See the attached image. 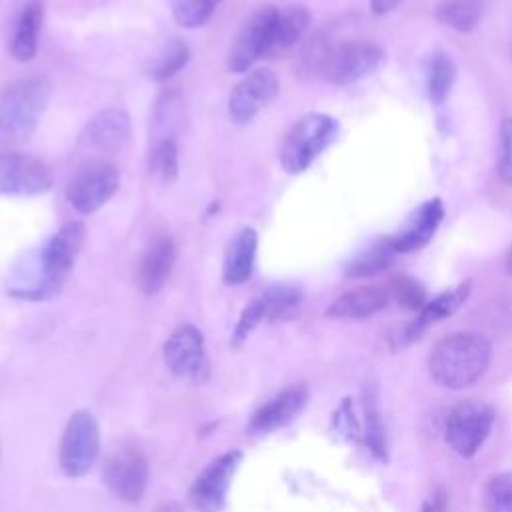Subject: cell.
I'll list each match as a JSON object with an SVG mask.
<instances>
[{
  "instance_id": "obj_25",
  "label": "cell",
  "mask_w": 512,
  "mask_h": 512,
  "mask_svg": "<svg viewBox=\"0 0 512 512\" xmlns=\"http://www.w3.org/2000/svg\"><path fill=\"white\" fill-rule=\"evenodd\" d=\"M468 294H470V282L460 284V286H456V288H452L448 292L438 294L434 300L424 304V308L420 310V316L414 322L422 330H426L430 324H436V322L448 318L450 314H454L464 304Z\"/></svg>"
},
{
  "instance_id": "obj_31",
  "label": "cell",
  "mask_w": 512,
  "mask_h": 512,
  "mask_svg": "<svg viewBox=\"0 0 512 512\" xmlns=\"http://www.w3.org/2000/svg\"><path fill=\"white\" fill-rule=\"evenodd\" d=\"M484 512H512V472L494 476L484 488Z\"/></svg>"
},
{
  "instance_id": "obj_15",
  "label": "cell",
  "mask_w": 512,
  "mask_h": 512,
  "mask_svg": "<svg viewBox=\"0 0 512 512\" xmlns=\"http://www.w3.org/2000/svg\"><path fill=\"white\" fill-rule=\"evenodd\" d=\"M308 400V390L302 384H294L286 390H282L278 396H274L270 402L260 406L252 418L248 428L252 432H274L286 424H290L306 406Z\"/></svg>"
},
{
  "instance_id": "obj_7",
  "label": "cell",
  "mask_w": 512,
  "mask_h": 512,
  "mask_svg": "<svg viewBox=\"0 0 512 512\" xmlns=\"http://www.w3.org/2000/svg\"><path fill=\"white\" fill-rule=\"evenodd\" d=\"M118 170L104 160L82 166L66 188L68 204L80 214H92L104 206L118 190Z\"/></svg>"
},
{
  "instance_id": "obj_38",
  "label": "cell",
  "mask_w": 512,
  "mask_h": 512,
  "mask_svg": "<svg viewBox=\"0 0 512 512\" xmlns=\"http://www.w3.org/2000/svg\"><path fill=\"white\" fill-rule=\"evenodd\" d=\"M506 270H508V274L512 276V248H510L508 254H506Z\"/></svg>"
},
{
  "instance_id": "obj_16",
  "label": "cell",
  "mask_w": 512,
  "mask_h": 512,
  "mask_svg": "<svg viewBox=\"0 0 512 512\" xmlns=\"http://www.w3.org/2000/svg\"><path fill=\"white\" fill-rule=\"evenodd\" d=\"M130 138V118L118 108L98 112L80 134V142L100 152H118Z\"/></svg>"
},
{
  "instance_id": "obj_18",
  "label": "cell",
  "mask_w": 512,
  "mask_h": 512,
  "mask_svg": "<svg viewBox=\"0 0 512 512\" xmlns=\"http://www.w3.org/2000/svg\"><path fill=\"white\" fill-rule=\"evenodd\" d=\"M176 250L170 236H158L144 252L138 266V286L144 294H156L170 276Z\"/></svg>"
},
{
  "instance_id": "obj_22",
  "label": "cell",
  "mask_w": 512,
  "mask_h": 512,
  "mask_svg": "<svg viewBox=\"0 0 512 512\" xmlns=\"http://www.w3.org/2000/svg\"><path fill=\"white\" fill-rule=\"evenodd\" d=\"M308 24H310V12L304 6L278 8L270 56H278V54L290 50L304 36Z\"/></svg>"
},
{
  "instance_id": "obj_12",
  "label": "cell",
  "mask_w": 512,
  "mask_h": 512,
  "mask_svg": "<svg viewBox=\"0 0 512 512\" xmlns=\"http://www.w3.org/2000/svg\"><path fill=\"white\" fill-rule=\"evenodd\" d=\"M104 482L118 500L138 502L148 484V464L140 450L122 446L112 452L104 464Z\"/></svg>"
},
{
  "instance_id": "obj_19",
  "label": "cell",
  "mask_w": 512,
  "mask_h": 512,
  "mask_svg": "<svg viewBox=\"0 0 512 512\" xmlns=\"http://www.w3.org/2000/svg\"><path fill=\"white\" fill-rule=\"evenodd\" d=\"M386 302H388V292L384 288L360 286L338 296L326 310V316L338 318V320H360L382 310Z\"/></svg>"
},
{
  "instance_id": "obj_17",
  "label": "cell",
  "mask_w": 512,
  "mask_h": 512,
  "mask_svg": "<svg viewBox=\"0 0 512 512\" xmlns=\"http://www.w3.org/2000/svg\"><path fill=\"white\" fill-rule=\"evenodd\" d=\"M444 216V208L442 202L438 198L424 202L406 222V226L394 234L388 236L394 250L396 252H410V250H418L424 244H428V240L434 236V230L438 228L440 220Z\"/></svg>"
},
{
  "instance_id": "obj_5",
  "label": "cell",
  "mask_w": 512,
  "mask_h": 512,
  "mask_svg": "<svg viewBox=\"0 0 512 512\" xmlns=\"http://www.w3.org/2000/svg\"><path fill=\"white\" fill-rule=\"evenodd\" d=\"M276 14V6H262L248 16L228 50L226 64L230 72H246L260 58H270Z\"/></svg>"
},
{
  "instance_id": "obj_23",
  "label": "cell",
  "mask_w": 512,
  "mask_h": 512,
  "mask_svg": "<svg viewBox=\"0 0 512 512\" xmlns=\"http://www.w3.org/2000/svg\"><path fill=\"white\" fill-rule=\"evenodd\" d=\"M396 250L390 242V238H382L362 252H358L348 264H346V274L352 278H366L382 272L384 268L390 266Z\"/></svg>"
},
{
  "instance_id": "obj_28",
  "label": "cell",
  "mask_w": 512,
  "mask_h": 512,
  "mask_svg": "<svg viewBox=\"0 0 512 512\" xmlns=\"http://www.w3.org/2000/svg\"><path fill=\"white\" fill-rule=\"evenodd\" d=\"M150 174L156 176L160 182L170 184L178 176V148L172 138H162L154 144L148 156Z\"/></svg>"
},
{
  "instance_id": "obj_11",
  "label": "cell",
  "mask_w": 512,
  "mask_h": 512,
  "mask_svg": "<svg viewBox=\"0 0 512 512\" xmlns=\"http://www.w3.org/2000/svg\"><path fill=\"white\" fill-rule=\"evenodd\" d=\"M164 362L172 374L192 382H204L208 376V358L200 330L192 324L178 326L164 344Z\"/></svg>"
},
{
  "instance_id": "obj_2",
  "label": "cell",
  "mask_w": 512,
  "mask_h": 512,
  "mask_svg": "<svg viewBox=\"0 0 512 512\" xmlns=\"http://www.w3.org/2000/svg\"><path fill=\"white\" fill-rule=\"evenodd\" d=\"M52 94L44 74L18 78L0 94V146L26 140L38 126Z\"/></svg>"
},
{
  "instance_id": "obj_27",
  "label": "cell",
  "mask_w": 512,
  "mask_h": 512,
  "mask_svg": "<svg viewBox=\"0 0 512 512\" xmlns=\"http://www.w3.org/2000/svg\"><path fill=\"white\" fill-rule=\"evenodd\" d=\"M188 56H190L188 44L184 40H180V38H172L156 54L154 62L148 68V74L154 80H158V82L168 80V78H172L176 72H180L186 66Z\"/></svg>"
},
{
  "instance_id": "obj_10",
  "label": "cell",
  "mask_w": 512,
  "mask_h": 512,
  "mask_svg": "<svg viewBox=\"0 0 512 512\" xmlns=\"http://www.w3.org/2000/svg\"><path fill=\"white\" fill-rule=\"evenodd\" d=\"M84 236H86L84 224L74 220V222H66L46 244L40 256L42 286L46 296L58 288V284L64 280V276L72 268L84 244Z\"/></svg>"
},
{
  "instance_id": "obj_4",
  "label": "cell",
  "mask_w": 512,
  "mask_h": 512,
  "mask_svg": "<svg viewBox=\"0 0 512 512\" xmlns=\"http://www.w3.org/2000/svg\"><path fill=\"white\" fill-rule=\"evenodd\" d=\"M494 424V410L480 400H464L456 404L444 422L446 444L462 458L474 456L484 444Z\"/></svg>"
},
{
  "instance_id": "obj_13",
  "label": "cell",
  "mask_w": 512,
  "mask_h": 512,
  "mask_svg": "<svg viewBox=\"0 0 512 512\" xmlns=\"http://www.w3.org/2000/svg\"><path fill=\"white\" fill-rule=\"evenodd\" d=\"M240 460L242 452L232 450L216 458L208 468H204V472L196 478L188 492V500L198 512H218L224 508L226 494Z\"/></svg>"
},
{
  "instance_id": "obj_32",
  "label": "cell",
  "mask_w": 512,
  "mask_h": 512,
  "mask_svg": "<svg viewBox=\"0 0 512 512\" xmlns=\"http://www.w3.org/2000/svg\"><path fill=\"white\" fill-rule=\"evenodd\" d=\"M390 290L396 302L408 310H422L426 304V290L416 278L396 276L390 284Z\"/></svg>"
},
{
  "instance_id": "obj_6",
  "label": "cell",
  "mask_w": 512,
  "mask_h": 512,
  "mask_svg": "<svg viewBox=\"0 0 512 512\" xmlns=\"http://www.w3.org/2000/svg\"><path fill=\"white\" fill-rule=\"evenodd\" d=\"M100 430L96 418L88 410H78L66 422L58 462L66 476L78 478L86 474L98 458Z\"/></svg>"
},
{
  "instance_id": "obj_14",
  "label": "cell",
  "mask_w": 512,
  "mask_h": 512,
  "mask_svg": "<svg viewBox=\"0 0 512 512\" xmlns=\"http://www.w3.org/2000/svg\"><path fill=\"white\" fill-rule=\"evenodd\" d=\"M280 90L276 74L268 68H258L246 74L230 92L228 112L234 122H250L262 108H266Z\"/></svg>"
},
{
  "instance_id": "obj_37",
  "label": "cell",
  "mask_w": 512,
  "mask_h": 512,
  "mask_svg": "<svg viewBox=\"0 0 512 512\" xmlns=\"http://www.w3.org/2000/svg\"><path fill=\"white\" fill-rule=\"evenodd\" d=\"M402 0H370V6L376 14H384V12H390L392 8H396Z\"/></svg>"
},
{
  "instance_id": "obj_24",
  "label": "cell",
  "mask_w": 512,
  "mask_h": 512,
  "mask_svg": "<svg viewBox=\"0 0 512 512\" xmlns=\"http://www.w3.org/2000/svg\"><path fill=\"white\" fill-rule=\"evenodd\" d=\"M436 18L458 32H472L480 24L482 4L480 0H442Z\"/></svg>"
},
{
  "instance_id": "obj_36",
  "label": "cell",
  "mask_w": 512,
  "mask_h": 512,
  "mask_svg": "<svg viewBox=\"0 0 512 512\" xmlns=\"http://www.w3.org/2000/svg\"><path fill=\"white\" fill-rule=\"evenodd\" d=\"M446 510V498L442 492H436V496L422 504L420 512H444Z\"/></svg>"
},
{
  "instance_id": "obj_35",
  "label": "cell",
  "mask_w": 512,
  "mask_h": 512,
  "mask_svg": "<svg viewBox=\"0 0 512 512\" xmlns=\"http://www.w3.org/2000/svg\"><path fill=\"white\" fill-rule=\"evenodd\" d=\"M500 178L512 186V118L504 120L500 126Z\"/></svg>"
},
{
  "instance_id": "obj_3",
  "label": "cell",
  "mask_w": 512,
  "mask_h": 512,
  "mask_svg": "<svg viewBox=\"0 0 512 512\" xmlns=\"http://www.w3.org/2000/svg\"><path fill=\"white\" fill-rule=\"evenodd\" d=\"M338 122L320 112L300 116L280 146V164L288 174L304 172L336 138Z\"/></svg>"
},
{
  "instance_id": "obj_1",
  "label": "cell",
  "mask_w": 512,
  "mask_h": 512,
  "mask_svg": "<svg viewBox=\"0 0 512 512\" xmlns=\"http://www.w3.org/2000/svg\"><path fill=\"white\" fill-rule=\"evenodd\" d=\"M490 344L470 332H458L442 338L428 356L432 380L444 388L460 390L472 386L490 364Z\"/></svg>"
},
{
  "instance_id": "obj_34",
  "label": "cell",
  "mask_w": 512,
  "mask_h": 512,
  "mask_svg": "<svg viewBox=\"0 0 512 512\" xmlns=\"http://www.w3.org/2000/svg\"><path fill=\"white\" fill-rule=\"evenodd\" d=\"M264 320H266V316H264L262 302H260V298H254V300L242 310V314H240V320H238L236 330H234V344L244 342V340L250 336V332H252L260 322H264Z\"/></svg>"
},
{
  "instance_id": "obj_29",
  "label": "cell",
  "mask_w": 512,
  "mask_h": 512,
  "mask_svg": "<svg viewBox=\"0 0 512 512\" xmlns=\"http://www.w3.org/2000/svg\"><path fill=\"white\" fill-rule=\"evenodd\" d=\"M456 78V66L450 56L446 54H436L430 64V74H428V94L432 102L442 104L446 96L450 94V88Z\"/></svg>"
},
{
  "instance_id": "obj_26",
  "label": "cell",
  "mask_w": 512,
  "mask_h": 512,
  "mask_svg": "<svg viewBox=\"0 0 512 512\" xmlns=\"http://www.w3.org/2000/svg\"><path fill=\"white\" fill-rule=\"evenodd\" d=\"M266 320H280L290 316L302 302V290L296 284H274L260 296Z\"/></svg>"
},
{
  "instance_id": "obj_21",
  "label": "cell",
  "mask_w": 512,
  "mask_h": 512,
  "mask_svg": "<svg viewBox=\"0 0 512 512\" xmlns=\"http://www.w3.org/2000/svg\"><path fill=\"white\" fill-rule=\"evenodd\" d=\"M42 2L40 0H28L24 8L20 10L10 42V52L16 60L28 62L36 54L38 46V32L42 24Z\"/></svg>"
},
{
  "instance_id": "obj_8",
  "label": "cell",
  "mask_w": 512,
  "mask_h": 512,
  "mask_svg": "<svg viewBox=\"0 0 512 512\" xmlns=\"http://www.w3.org/2000/svg\"><path fill=\"white\" fill-rule=\"evenodd\" d=\"M382 56V50L372 42H342L324 52L320 70L332 84H350L374 72Z\"/></svg>"
},
{
  "instance_id": "obj_33",
  "label": "cell",
  "mask_w": 512,
  "mask_h": 512,
  "mask_svg": "<svg viewBox=\"0 0 512 512\" xmlns=\"http://www.w3.org/2000/svg\"><path fill=\"white\" fill-rule=\"evenodd\" d=\"M366 440H368V446L372 448V452L376 456L386 458L382 422H380V416H378V406H376L372 396L366 398Z\"/></svg>"
},
{
  "instance_id": "obj_30",
  "label": "cell",
  "mask_w": 512,
  "mask_h": 512,
  "mask_svg": "<svg viewBox=\"0 0 512 512\" xmlns=\"http://www.w3.org/2000/svg\"><path fill=\"white\" fill-rule=\"evenodd\" d=\"M220 0H170L174 20L184 28L202 26Z\"/></svg>"
},
{
  "instance_id": "obj_9",
  "label": "cell",
  "mask_w": 512,
  "mask_h": 512,
  "mask_svg": "<svg viewBox=\"0 0 512 512\" xmlns=\"http://www.w3.org/2000/svg\"><path fill=\"white\" fill-rule=\"evenodd\" d=\"M54 184L50 168L28 154H0V196H40Z\"/></svg>"
},
{
  "instance_id": "obj_20",
  "label": "cell",
  "mask_w": 512,
  "mask_h": 512,
  "mask_svg": "<svg viewBox=\"0 0 512 512\" xmlns=\"http://www.w3.org/2000/svg\"><path fill=\"white\" fill-rule=\"evenodd\" d=\"M256 246H258L256 230L242 228L236 232L224 256L222 278L226 284H242L250 278L254 268V258H256Z\"/></svg>"
}]
</instances>
